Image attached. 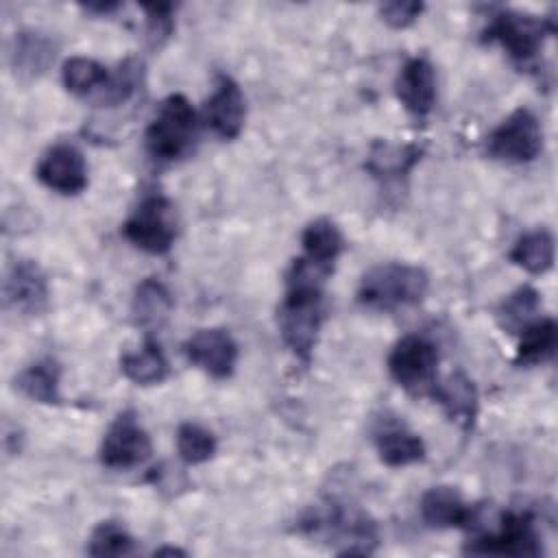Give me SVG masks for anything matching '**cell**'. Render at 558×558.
<instances>
[{"mask_svg":"<svg viewBox=\"0 0 558 558\" xmlns=\"http://www.w3.org/2000/svg\"><path fill=\"white\" fill-rule=\"evenodd\" d=\"M216 436L192 421H185L177 427V453L185 464H203L216 453Z\"/></svg>","mask_w":558,"mask_h":558,"instance_id":"cell-29","label":"cell"},{"mask_svg":"<svg viewBox=\"0 0 558 558\" xmlns=\"http://www.w3.org/2000/svg\"><path fill=\"white\" fill-rule=\"evenodd\" d=\"M4 305L22 316H39L48 310L50 290L41 266L33 259H15L2 281Z\"/></svg>","mask_w":558,"mask_h":558,"instance_id":"cell-10","label":"cell"},{"mask_svg":"<svg viewBox=\"0 0 558 558\" xmlns=\"http://www.w3.org/2000/svg\"><path fill=\"white\" fill-rule=\"evenodd\" d=\"M183 351L196 368L214 379L231 377L238 364V344L233 336L220 327H205L194 331L183 342Z\"/></svg>","mask_w":558,"mask_h":558,"instance_id":"cell-13","label":"cell"},{"mask_svg":"<svg viewBox=\"0 0 558 558\" xmlns=\"http://www.w3.org/2000/svg\"><path fill=\"white\" fill-rule=\"evenodd\" d=\"M558 347V325L554 318H534L519 331L514 364L534 366L549 360Z\"/></svg>","mask_w":558,"mask_h":558,"instance_id":"cell-24","label":"cell"},{"mask_svg":"<svg viewBox=\"0 0 558 558\" xmlns=\"http://www.w3.org/2000/svg\"><path fill=\"white\" fill-rule=\"evenodd\" d=\"M551 33H556L551 17H538L517 9H499L482 31V41L499 44L512 61L523 65L536 59Z\"/></svg>","mask_w":558,"mask_h":558,"instance_id":"cell-4","label":"cell"},{"mask_svg":"<svg viewBox=\"0 0 558 558\" xmlns=\"http://www.w3.org/2000/svg\"><path fill=\"white\" fill-rule=\"evenodd\" d=\"M541 307V296L532 286H521L512 294H508L497 307V320L504 331L519 333L525 325H530Z\"/></svg>","mask_w":558,"mask_h":558,"instance_id":"cell-27","label":"cell"},{"mask_svg":"<svg viewBox=\"0 0 558 558\" xmlns=\"http://www.w3.org/2000/svg\"><path fill=\"white\" fill-rule=\"evenodd\" d=\"M438 347L418 333L395 342L388 355V373L412 397H429L438 381Z\"/></svg>","mask_w":558,"mask_h":558,"instance_id":"cell-5","label":"cell"},{"mask_svg":"<svg viewBox=\"0 0 558 558\" xmlns=\"http://www.w3.org/2000/svg\"><path fill=\"white\" fill-rule=\"evenodd\" d=\"M246 120V102L240 85L227 76L218 74L214 92L203 105L201 122L220 140L229 142L242 133Z\"/></svg>","mask_w":558,"mask_h":558,"instance_id":"cell-11","label":"cell"},{"mask_svg":"<svg viewBox=\"0 0 558 558\" xmlns=\"http://www.w3.org/2000/svg\"><path fill=\"white\" fill-rule=\"evenodd\" d=\"M35 177L41 185L63 196H76L89 183L83 153L74 144H65V142L50 146L41 155L35 168Z\"/></svg>","mask_w":558,"mask_h":558,"instance_id":"cell-12","label":"cell"},{"mask_svg":"<svg viewBox=\"0 0 558 558\" xmlns=\"http://www.w3.org/2000/svg\"><path fill=\"white\" fill-rule=\"evenodd\" d=\"M301 246H303L305 259L333 272V264L344 251V238L333 220L316 218L303 229Z\"/></svg>","mask_w":558,"mask_h":558,"instance_id":"cell-21","label":"cell"},{"mask_svg":"<svg viewBox=\"0 0 558 558\" xmlns=\"http://www.w3.org/2000/svg\"><path fill=\"white\" fill-rule=\"evenodd\" d=\"M429 290V277L421 266L386 262L368 268L357 286V303L375 312H395L418 305Z\"/></svg>","mask_w":558,"mask_h":558,"instance_id":"cell-2","label":"cell"},{"mask_svg":"<svg viewBox=\"0 0 558 558\" xmlns=\"http://www.w3.org/2000/svg\"><path fill=\"white\" fill-rule=\"evenodd\" d=\"M172 310L174 299L159 279L146 277L144 281L137 283L131 303V316L137 327H142L148 333L157 331L168 323Z\"/></svg>","mask_w":558,"mask_h":558,"instance_id":"cell-20","label":"cell"},{"mask_svg":"<svg viewBox=\"0 0 558 558\" xmlns=\"http://www.w3.org/2000/svg\"><path fill=\"white\" fill-rule=\"evenodd\" d=\"M163 554H168V556H185V551L177 549V547H159V549H155V556H163Z\"/></svg>","mask_w":558,"mask_h":558,"instance_id":"cell-34","label":"cell"},{"mask_svg":"<svg viewBox=\"0 0 558 558\" xmlns=\"http://www.w3.org/2000/svg\"><path fill=\"white\" fill-rule=\"evenodd\" d=\"M146 13V31L150 44L159 46L166 41L174 31V4L172 2H155V4H142L140 7Z\"/></svg>","mask_w":558,"mask_h":558,"instance_id":"cell-31","label":"cell"},{"mask_svg":"<svg viewBox=\"0 0 558 558\" xmlns=\"http://www.w3.org/2000/svg\"><path fill=\"white\" fill-rule=\"evenodd\" d=\"M421 519L425 525L436 530H469L475 523V508L469 506L456 486H432L421 495L418 501Z\"/></svg>","mask_w":558,"mask_h":558,"instance_id":"cell-16","label":"cell"},{"mask_svg":"<svg viewBox=\"0 0 558 558\" xmlns=\"http://www.w3.org/2000/svg\"><path fill=\"white\" fill-rule=\"evenodd\" d=\"M54 54L57 44L52 41V37L39 31H20L13 35L9 48V63L15 76L37 78L54 61Z\"/></svg>","mask_w":558,"mask_h":558,"instance_id":"cell-18","label":"cell"},{"mask_svg":"<svg viewBox=\"0 0 558 558\" xmlns=\"http://www.w3.org/2000/svg\"><path fill=\"white\" fill-rule=\"evenodd\" d=\"M543 153V126L534 111L519 107L486 137V155L501 163H532Z\"/></svg>","mask_w":558,"mask_h":558,"instance_id":"cell-6","label":"cell"},{"mask_svg":"<svg viewBox=\"0 0 558 558\" xmlns=\"http://www.w3.org/2000/svg\"><path fill=\"white\" fill-rule=\"evenodd\" d=\"M373 442L379 460L392 469L423 462L427 453L423 438L397 416L377 418L373 427Z\"/></svg>","mask_w":558,"mask_h":558,"instance_id":"cell-14","label":"cell"},{"mask_svg":"<svg viewBox=\"0 0 558 558\" xmlns=\"http://www.w3.org/2000/svg\"><path fill=\"white\" fill-rule=\"evenodd\" d=\"M120 4L118 2H87V4H81L83 11L87 13H98V15H109L118 9Z\"/></svg>","mask_w":558,"mask_h":558,"instance_id":"cell-33","label":"cell"},{"mask_svg":"<svg viewBox=\"0 0 558 558\" xmlns=\"http://www.w3.org/2000/svg\"><path fill=\"white\" fill-rule=\"evenodd\" d=\"M429 397L462 432L473 429L480 412V395L475 381L464 371H453L442 381H436Z\"/></svg>","mask_w":558,"mask_h":558,"instance_id":"cell-17","label":"cell"},{"mask_svg":"<svg viewBox=\"0 0 558 558\" xmlns=\"http://www.w3.org/2000/svg\"><path fill=\"white\" fill-rule=\"evenodd\" d=\"M153 453L148 432L142 427L133 410L120 412L100 442V464L111 471H131L142 466Z\"/></svg>","mask_w":558,"mask_h":558,"instance_id":"cell-9","label":"cell"},{"mask_svg":"<svg viewBox=\"0 0 558 558\" xmlns=\"http://www.w3.org/2000/svg\"><path fill=\"white\" fill-rule=\"evenodd\" d=\"M425 4L423 2H412V0H397V2H384L379 4V17L390 26V28H408L412 26L418 15L423 13Z\"/></svg>","mask_w":558,"mask_h":558,"instance_id":"cell-32","label":"cell"},{"mask_svg":"<svg viewBox=\"0 0 558 558\" xmlns=\"http://www.w3.org/2000/svg\"><path fill=\"white\" fill-rule=\"evenodd\" d=\"M395 96L414 118H427L436 105V70L425 57H412L395 78Z\"/></svg>","mask_w":558,"mask_h":558,"instance_id":"cell-15","label":"cell"},{"mask_svg":"<svg viewBox=\"0 0 558 558\" xmlns=\"http://www.w3.org/2000/svg\"><path fill=\"white\" fill-rule=\"evenodd\" d=\"M464 551L482 556L536 558L543 554L534 514L527 510H506L499 514V525L493 532L475 536Z\"/></svg>","mask_w":558,"mask_h":558,"instance_id":"cell-8","label":"cell"},{"mask_svg":"<svg viewBox=\"0 0 558 558\" xmlns=\"http://www.w3.org/2000/svg\"><path fill=\"white\" fill-rule=\"evenodd\" d=\"M61 366L52 357H41L26 366L15 377V388L28 397L31 401L46 403V405H59L61 403Z\"/></svg>","mask_w":558,"mask_h":558,"instance_id":"cell-22","label":"cell"},{"mask_svg":"<svg viewBox=\"0 0 558 558\" xmlns=\"http://www.w3.org/2000/svg\"><path fill=\"white\" fill-rule=\"evenodd\" d=\"M554 253L556 244L551 231L538 227L534 231L523 233L510 248L508 257L514 266L523 268L530 275H545L554 266Z\"/></svg>","mask_w":558,"mask_h":558,"instance_id":"cell-25","label":"cell"},{"mask_svg":"<svg viewBox=\"0 0 558 558\" xmlns=\"http://www.w3.org/2000/svg\"><path fill=\"white\" fill-rule=\"evenodd\" d=\"M198 122L196 109L183 94L166 96L144 133L148 157L157 163H174L185 157L194 146Z\"/></svg>","mask_w":558,"mask_h":558,"instance_id":"cell-3","label":"cell"},{"mask_svg":"<svg viewBox=\"0 0 558 558\" xmlns=\"http://www.w3.org/2000/svg\"><path fill=\"white\" fill-rule=\"evenodd\" d=\"M423 146L418 144H392L386 140H375L366 157V170L379 181H401L421 161Z\"/></svg>","mask_w":558,"mask_h":558,"instance_id":"cell-19","label":"cell"},{"mask_svg":"<svg viewBox=\"0 0 558 558\" xmlns=\"http://www.w3.org/2000/svg\"><path fill=\"white\" fill-rule=\"evenodd\" d=\"M331 272L305 257L292 262L286 275V296L277 314L279 333L292 355L310 364L325 320L323 283Z\"/></svg>","mask_w":558,"mask_h":558,"instance_id":"cell-1","label":"cell"},{"mask_svg":"<svg viewBox=\"0 0 558 558\" xmlns=\"http://www.w3.org/2000/svg\"><path fill=\"white\" fill-rule=\"evenodd\" d=\"M135 551V538L116 521H100L89 536L87 554L94 558H120Z\"/></svg>","mask_w":558,"mask_h":558,"instance_id":"cell-28","label":"cell"},{"mask_svg":"<svg viewBox=\"0 0 558 558\" xmlns=\"http://www.w3.org/2000/svg\"><path fill=\"white\" fill-rule=\"evenodd\" d=\"M109 72L102 63L89 57H70L63 61L61 81L63 87L74 96H89L94 92H102L109 83Z\"/></svg>","mask_w":558,"mask_h":558,"instance_id":"cell-26","label":"cell"},{"mask_svg":"<svg viewBox=\"0 0 558 558\" xmlns=\"http://www.w3.org/2000/svg\"><path fill=\"white\" fill-rule=\"evenodd\" d=\"M122 235L140 251L166 255L177 238L174 207L163 194H148L122 225Z\"/></svg>","mask_w":558,"mask_h":558,"instance_id":"cell-7","label":"cell"},{"mask_svg":"<svg viewBox=\"0 0 558 558\" xmlns=\"http://www.w3.org/2000/svg\"><path fill=\"white\" fill-rule=\"evenodd\" d=\"M120 371L129 381L137 386H155L168 377L170 366L159 342L153 338H146L142 349L124 353L120 357Z\"/></svg>","mask_w":558,"mask_h":558,"instance_id":"cell-23","label":"cell"},{"mask_svg":"<svg viewBox=\"0 0 558 558\" xmlns=\"http://www.w3.org/2000/svg\"><path fill=\"white\" fill-rule=\"evenodd\" d=\"M140 83H142V63L137 59H124L118 65L116 74L109 76V83L98 96V102L107 107L122 105L135 94Z\"/></svg>","mask_w":558,"mask_h":558,"instance_id":"cell-30","label":"cell"}]
</instances>
